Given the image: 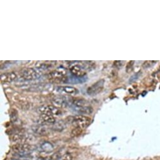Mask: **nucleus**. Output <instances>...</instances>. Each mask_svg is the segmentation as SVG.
I'll return each instance as SVG.
<instances>
[{"label": "nucleus", "instance_id": "obj_2", "mask_svg": "<svg viewBox=\"0 0 160 160\" xmlns=\"http://www.w3.org/2000/svg\"><path fill=\"white\" fill-rule=\"evenodd\" d=\"M13 151L20 157H26L34 150V147L25 143H18L13 146Z\"/></svg>", "mask_w": 160, "mask_h": 160}, {"label": "nucleus", "instance_id": "obj_1", "mask_svg": "<svg viewBox=\"0 0 160 160\" xmlns=\"http://www.w3.org/2000/svg\"><path fill=\"white\" fill-rule=\"evenodd\" d=\"M69 121L75 126V128H79L82 129L87 128L91 122L90 118L83 115H77L71 117L69 118Z\"/></svg>", "mask_w": 160, "mask_h": 160}, {"label": "nucleus", "instance_id": "obj_10", "mask_svg": "<svg viewBox=\"0 0 160 160\" xmlns=\"http://www.w3.org/2000/svg\"><path fill=\"white\" fill-rule=\"evenodd\" d=\"M55 63L56 62H38L35 65V67L38 70H45L52 67Z\"/></svg>", "mask_w": 160, "mask_h": 160}, {"label": "nucleus", "instance_id": "obj_13", "mask_svg": "<svg viewBox=\"0 0 160 160\" xmlns=\"http://www.w3.org/2000/svg\"><path fill=\"white\" fill-rule=\"evenodd\" d=\"M41 119L44 123L50 124H55L56 123V120L55 119V117L52 116V115H49L45 114H41L40 115Z\"/></svg>", "mask_w": 160, "mask_h": 160}, {"label": "nucleus", "instance_id": "obj_20", "mask_svg": "<svg viewBox=\"0 0 160 160\" xmlns=\"http://www.w3.org/2000/svg\"><path fill=\"white\" fill-rule=\"evenodd\" d=\"M123 62L122 61H118V60H116V61L114 62L113 63V66L115 67V68H121V67H122L123 66Z\"/></svg>", "mask_w": 160, "mask_h": 160}, {"label": "nucleus", "instance_id": "obj_14", "mask_svg": "<svg viewBox=\"0 0 160 160\" xmlns=\"http://www.w3.org/2000/svg\"><path fill=\"white\" fill-rule=\"evenodd\" d=\"M34 131L37 134L40 135H45L47 133V129L46 127L42 125L37 126L34 128Z\"/></svg>", "mask_w": 160, "mask_h": 160}, {"label": "nucleus", "instance_id": "obj_5", "mask_svg": "<svg viewBox=\"0 0 160 160\" xmlns=\"http://www.w3.org/2000/svg\"><path fill=\"white\" fill-rule=\"evenodd\" d=\"M105 80L104 79H101L96 82V83L88 87L87 89V93L89 96H96L99 93H100L104 88V84Z\"/></svg>", "mask_w": 160, "mask_h": 160}, {"label": "nucleus", "instance_id": "obj_17", "mask_svg": "<svg viewBox=\"0 0 160 160\" xmlns=\"http://www.w3.org/2000/svg\"><path fill=\"white\" fill-rule=\"evenodd\" d=\"M82 129L79 128H75V129H74L72 131V135L74 136H79L80 135V134L82 132Z\"/></svg>", "mask_w": 160, "mask_h": 160}, {"label": "nucleus", "instance_id": "obj_4", "mask_svg": "<svg viewBox=\"0 0 160 160\" xmlns=\"http://www.w3.org/2000/svg\"><path fill=\"white\" fill-rule=\"evenodd\" d=\"M39 111L41 114H45L53 117L60 116L62 115L61 110L56 106H44L39 108Z\"/></svg>", "mask_w": 160, "mask_h": 160}, {"label": "nucleus", "instance_id": "obj_21", "mask_svg": "<svg viewBox=\"0 0 160 160\" xmlns=\"http://www.w3.org/2000/svg\"><path fill=\"white\" fill-rule=\"evenodd\" d=\"M133 64H134V61H131L130 62L128 63V65H127L126 71L128 72H130L132 70V67H133Z\"/></svg>", "mask_w": 160, "mask_h": 160}, {"label": "nucleus", "instance_id": "obj_8", "mask_svg": "<svg viewBox=\"0 0 160 160\" xmlns=\"http://www.w3.org/2000/svg\"><path fill=\"white\" fill-rule=\"evenodd\" d=\"M71 108L79 114H91L93 111V109L91 106L75 107L71 106Z\"/></svg>", "mask_w": 160, "mask_h": 160}, {"label": "nucleus", "instance_id": "obj_18", "mask_svg": "<svg viewBox=\"0 0 160 160\" xmlns=\"http://www.w3.org/2000/svg\"><path fill=\"white\" fill-rule=\"evenodd\" d=\"M61 157L62 156L60 155V153H56L50 156V160H60Z\"/></svg>", "mask_w": 160, "mask_h": 160}, {"label": "nucleus", "instance_id": "obj_9", "mask_svg": "<svg viewBox=\"0 0 160 160\" xmlns=\"http://www.w3.org/2000/svg\"><path fill=\"white\" fill-rule=\"evenodd\" d=\"M52 103L56 106L60 107H65L69 105L67 99H65L64 97H56L53 98L52 99Z\"/></svg>", "mask_w": 160, "mask_h": 160}, {"label": "nucleus", "instance_id": "obj_12", "mask_svg": "<svg viewBox=\"0 0 160 160\" xmlns=\"http://www.w3.org/2000/svg\"><path fill=\"white\" fill-rule=\"evenodd\" d=\"M89 102L86 101L84 99H76L73 100L71 103V106H75V107H85V106H89Z\"/></svg>", "mask_w": 160, "mask_h": 160}, {"label": "nucleus", "instance_id": "obj_16", "mask_svg": "<svg viewBox=\"0 0 160 160\" xmlns=\"http://www.w3.org/2000/svg\"><path fill=\"white\" fill-rule=\"evenodd\" d=\"M10 118H11V120L13 122H15V121H17L18 119V112L15 109H13L12 112H11L10 114Z\"/></svg>", "mask_w": 160, "mask_h": 160}, {"label": "nucleus", "instance_id": "obj_7", "mask_svg": "<svg viewBox=\"0 0 160 160\" xmlns=\"http://www.w3.org/2000/svg\"><path fill=\"white\" fill-rule=\"evenodd\" d=\"M57 90L60 93H64L69 95H76L78 93L77 89L71 86H60L57 87Z\"/></svg>", "mask_w": 160, "mask_h": 160}, {"label": "nucleus", "instance_id": "obj_15", "mask_svg": "<svg viewBox=\"0 0 160 160\" xmlns=\"http://www.w3.org/2000/svg\"><path fill=\"white\" fill-rule=\"evenodd\" d=\"M42 149L45 151H51L53 150V146L50 144V143L49 142H45V143H43V144L42 145Z\"/></svg>", "mask_w": 160, "mask_h": 160}, {"label": "nucleus", "instance_id": "obj_11", "mask_svg": "<svg viewBox=\"0 0 160 160\" xmlns=\"http://www.w3.org/2000/svg\"><path fill=\"white\" fill-rule=\"evenodd\" d=\"M17 79V75L15 72L5 73L1 75V79L4 82H13Z\"/></svg>", "mask_w": 160, "mask_h": 160}, {"label": "nucleus", "instance_id": "obj_19", "mask_svg": "<svg viewBox=\"0 0 160 160\" xmlns=\"http://www.w3.org/2000/svg\"><path fill=\"white\" fill-rule=\"evenodd\" d=\"M60 160H72V156L70 153H65L62 156Z\"/></svg>", "mask_w": 160, "mask_h": 160}, {"label": "nucleus", "instance_id": "obj_6", "mask_svg": "<svg viewBox=\"0 0 160 160\" xmlns=\"http://www.w3.org/2000/svg\"><path fill=\"white\" fill-rule=\"evenodd\" d=\"M85 69L81 64H76L72 66L70 69V73L73 76L77 77H84L85 75Z\"/></svg>", "mask_w": 160, "mask_h": 160}, {"label": "nucleus", "instance_id": "obj_3", "mask_svg": "<svg viewBox=\"0 0 160 160\" xmlns=\"http://www.w3.org/2000/svg\"><path fill=\"white\" fill-rule=\"evenodd\" d=\"M20 75L22 78L26 80H35L40 77L39 73L32 68L23 69L20 71Z\"/></svg>", "mask_w": 160, "mask_h": 160}]
</instances>
